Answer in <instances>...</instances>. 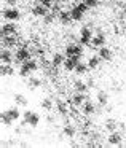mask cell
<instances>
[{
	"label": "cell",
	"instance_id": "cell-1",
	"mask_svg": "<svg viewBox=\"0 0 126 148\" xmlns=\"http://www.w3.org/2000/svg\"><path fill=\"white\" fill-rule=\"evenodd\" d=\"M37 69H39V64H37L34 59H29V61L23 62V67H21V70H19V75L21 77H29L30 72L37 70Z\"/></svg>",
	"mask_w": 126,
	"mask_h": 148
},
{
	"label": "cell",
	"instance_id": "cell-2",
	"mask_svg": "<svg viewBox=\"0 0 126 148\" xmlns=\"http://www.w3.org/2000/svg\"><path fill=\"white\" fill-rule=\"evenodd\" d=\"M39 121H40V116H39V113H34V112H26L24 113V124H29V126H32V127H35L37 124H39Z\"/></svg>",
	"mask_w": 126,
	"mask_h": 148
},
{
	"label": "cell",
	"instance_id": "cell-3",
	"mask_svg": "<svg viewBox=\"0 0 126 148\" xmlns=\"http://www.w3.org/2000/svg\"><path fill=\"white\" fill-rule=\"evenodd\" d=\"M80 58L81 56H69V58L64 61V69L69 70V72L75 70V67H77L78 62H80Z\"/></svg>",
	"mask_w": 126,
	"mask_h": 148
},
{
	"label": "cell",
	"instance_id": "cell-4",
	"mask_svg": "<svg viewBox=\"0 0 126 148\" xmlns=\"http://www.w3.org/2000/svg\"><path fill=\"white\" fill-rule=\"evenodd\" d=\"M3 18L8 21H18L21 18V13L16 10V8H8V10L3 11Z\"/></svg>",
	"mask_w": 126,
	"mask_h": 148
},
{
	"label": "cell",
	"instance_id": "cell-5",
	"mask_svg": "<svg viewBox=\"0 0 126 148\" xmlns=\"http://www.w3.org/2000/svg\"><path fill=\"white\" fill-rule=\"evenodd\" d=\"M91 40H93V34L88 27H83L81 29V35H80V43L81 45H90Z\"/></svg>",
	"mask_w": 126,
	"mask_h": 148
},
{
	"label": "cell",
	"instance_id": "cell-6",
	"mask_svg": "<svg viewBox=\"0 0 126 148\" xmlns=\"http://www.w3.org/2000/svg\"><path fill=\"white\" fill-rule=\"evenodd\" d=\"M83 54V49H81V46H78V45H69L67 48H65V56H81Z\"/></svg>",
	"mask_w": 126,
	"mask_h": 148
},
{
	"label": "cell",
	"instance_id": "cell-7",
	"mask_svg": "<svg viewBox=\"0 0 126 148\" xmlns=\"http://www.w3.org/2000/svg\"><path fill=\"white\" fill-rule=\"evenodd\" d=\"M30 59V53L27 51L26 48H19L18 49V53H16V62H26V61H29Z\"/></svg>",
	"mask_w": 126,
	"mask_h": 148
},
{
	"label": "cell",
	"instance_id": "cell-8",
	"mask_svg": "<svg viewBox=\"0 0 126 148\" xmlns=\"http://www.w3.org/2000/svg\"><path fill=\"white\" fill-rule=\"evenodd\" d=\"M46 10H48V7H45V5L39 3V5H34V8H32V13H34V16L43 18V16H46Z\"/></svg>",
	"mask_w": 126,
	"mask_h": 148
},
{
	"label": "cell",
	"instance_id": "cell-9",
	"mask_svg": "<svg viewBox=\"0 0 126 148\" xmlns=\"http://www.w3.org/2000/svg\"><path fill=\"white\" fill-rule=\"evenodd\" d=\"M2 37H7V35H13V34H16V26H14L13 23H8L5 24L3 27H2Z\"/></svg>",
	"mask_w": 126,
	"mask_h": 148
},
{
	"label": "cell",
	"instance_id": "cell-10",
	"mask_svg": "<svg viewBox=\"0 0 126 148\" xmlns=\"http://www.w3.org/2000/svg\"><path fill=\"white\" fill-rule=\"evenodd\" d=\"M91 45L94 46V48H102L104 45H105V37H104V34H97L96 37H93V40H91Z\"/></svg>",
	"mask_w": 126,
	"mask_h": 148
},
{
	"label": "cell",
	"instance_id": "cell-11",
	"mask_svg": "<svg viewBox=\"0 0 126 148\" xmlns=\"http://www.w3.org/2000/svg\"><path fill=\"white\" fill-rule=\"evenodd\" d=\"M109 143H110V145H120V143H121V134H120V132H116V131L110 132V135H109Z\"/></svg>",
	"mask_w": 126,
	"mask_h": 148
},
{
	"label": "cell",
	"instance_id": "cell-12",
	"mask_svg": "<svg viewBox=\"0 0 126 148\" xmlns=\"http://www.w3.org/2000/svg\"><path fill=\"white\" fill-rule=\"evenodd\" d=\"M2 45L5 48H11V46L16 45V38L13 35H7V37H2Z\"/></svg>",
	"mask_w": 126,
	"mask_h": 148
},
{
	"label": "cell",
	"instance_id": "cell-13",
	"mask_svg": "<svg viewBox=\"0 0 126 148\" xmlns=\"http://www.w3.org/2000/svg\"><path fill=\"white\" fill-rule=\"evenodd\" d=\"M59 21H61L62 24H65V26H69L74 19H72V14L69 13V11H61V13H59Z\"/></svg>",
	"mask_w": 126,
	"mask_h": 148
},
{
	"label": "cell",
	"instance_id": "cell-14",
	"mask_svg": "<svg viewBox=\"0 0 126 148\" xmlns=\"http://www.w3.org/2000/svg\"><path fill=\"white\" fill-rule=\"evenodd\" d=\"M74 86H75V91H77V92H86L88 88H90L88 83H85V81H81V80H77Z\"/></svg>",
	"mask_w": 126,
	"mask_h": 148
},
{
	"label": "cell",
	"instance_id": "cell-15",
	"mask_svg": "<svg viewBox=\"0 0 126 148\" xmlns=\"http://www.w3.org/2000/svg\"><path fill=\"white\" fill-rule=\"evenodd\" d=\"M70 102L74 103V105H83V102H85V92L75 94V96L70 99Z\"/></svg>",
	"mask_w": 126,
	"mask_h": 148
},
{
	"label": "cell",
	"instance_id": "cell-16",
	"mask_svg": "<svg viewBox=\"0 0 126 148\" xmlns=\"http://www.w3.org/2000/svg\"><path fill=\"white\" fill-rule=\"evenodd\" d=\"M101 61H102L101 56H93V58L88 61V67H90V69H97V67H99V64H101Z\"/></svg>",
	"mask_w": 126,
	"mask_h": 148
},
{
	"label": "cell",
	"instance_id": "cell-17",
	"mask_svg": "<svg viewBox=\"0 0 126 148\" xmlns=\"http://www.w3.org/2000/svg\"><path fill=\"white\" fill-rule=\"evenodd\" d=\"M99 56L104 59V61H110V59H112V51H110L109 48H105V46H102L101 51H99Z\"/></svg>",
	"mask_w": 126,
	"mask_h": 148
},
{
	"label": "cell",
	"instance_id": "cell-18",
	"mask_svg": "<svg viewBox=\"0 0 126 148\" xmlns=\"http://www.w3.org/2000/svg\"><path fill=\"white\" fill-rule=\"evenodd\" d=\"M64 61H65V59H64V56H62V54H59V53H58V54H54V56H53L51 65H53V67H59L61 64H64Z\"/></svg>",
	"mask_w": 126,
	"mask_h": 148
},
{
	"label": "cell",
	"instance_id": "cell-19",
	"mask_svg": "<svg viewBox=\"0 0 126 148\" xmlns=\"http://www.w3.org/2000/svg\"><path fill=\"white\" fill-rule=\"evenodd\" d=\"M94 112H96L94 103H91V102H85L83 103V113H85V115H93Z\"/></svg>",
	"mask_w": 126,
	"mask_h": 148
},
{
	"label": "cell",
	"instance_id": "cell-20",
	"mask_svg": "<svg viewBox=\"0 0 126 148\" xmlns=\"http://www.w3.org/2000/svg\"><path fill=\"white\" fill-rule=\"evenodd\" d=\"M70 14H72V19H74V21H81V18H83L85 13H83V11H81L78 7H75L74 10L70 11Z\"/></svg>",
	"mask_w": 126,
	"mask_h": 148
},
{
	"label": "cell",
	"instance_id": "cell-21",
	"mask_svg": "<svg viewBox=\"0 0 126 148\" xmlns=\"http://www.w3.org/2000/svg\"><path fill=\"white\" fill-rule=\"evenodd\" d=\"M0 59H2L3 64H10V62H11V53L8 51V49H3L2 54H0Z\"/></svg>",
	"mask_w": 126,
	"mask_h": 148
},
{
	"label": "cell",
	"instance_id": "cell-22",
	"mask_svg": "<svg viewBox=\"0 0 126 148\" xmlns=\"http://www.w3.org/2000/svg\"><path fill=\"white\" fill-rule=\"evenodd\" d=\"M0 73H2V77H7V75H13L14 70H13V67H10V64H5V65H2Z\"/></svg>",
	"mask_w": 126,
	"mask_h": 148
},
{
	"label": "cell",
	"instance_id": "cell-23",
	"mask_svg": "<svg viewBox=\"0 0 126 148\" xmlns=\"http://www.w3.org/2000/svg\"><path fill=\"white\" fill-rule=\"evenodd\" d=\"M97 102H99L101 105H107V102H109V96H107L105 92H97Z\"/></svg>",
	"mask_w": 126,
	"mask_h": 148
},
{
	"label": "cell",
	"instance_id": "cell-24",
	"mask_svg": "<svg viewBox=\"0 0 126 148\" xmlns=\"http://www.w3.org/2000/svg\"><path fill=\"white\" fill-rule=\"evenodd\" d=\"M116 126H118V123H116L115 119H107V121H105V127L109 129L110 132L116 131Z\"/></svg>",
	"mask_w": 126,
	"mask_h": 148
},
{
	"label": "cell",
	"instance_id": "cell-25",
	"mask_svg": "<svg viewBox=\"0 0 126 148\" xmlns=\"http://www.w3.org/2000/svg\"><path fill=\"white\" fill-rule=\"evenodd\" d=\"M14 102H16L18 105H27V99L23 94H14Z\"/></svg>",
	"mask_w": 126,
	"mask_h": 148
},
{
	"label": "cell",
	"instance_id": "cell-26",
	"mask_svg": "<svg viewBox=\"0 0 126 148\" xmlns=\"http://www.w3.org/2000/svg\"><path fill=\"white\" fill-rule=\"evenodd\" d=\"M88 69H90V67H88L86 64H83V62H78V65H77V67H75V72H77L78 75H83L85 72L88 70Z\"/></svg>",
	"mask_w": 126,
	"mask_h": 148
},
{
	"label": "cell",
	"instance_id": "cell-27",
	"mask_svg": "<svg viewBox=\"0 0 126 148\" xmlns=\"http://www.w3.org/2000/svg\"><path fill=\"white\" fill-rule=\"evenodd\" d=\"M27 86H29V89H35V88L40 86V80L39 78H30V80L27 81Z\"/></svg>",
	"mask_w": 126,
	"mask_h": 148
},
{
	"label": "cell",
	"instance_id": "cell-28",
	"mask_svg": "<svg viewBox=\"0 0 126 148\" xmlns=\"http://www.w3.org/2000/svg\"><path fill=\"white\" fill-rule=\"evenodd\" d=\"M2 123H3L5 126H10L11 123H13V119H11V116L8 115V112H3V113H2Z\"/></svg>",
	"mask_w": 126,
	"mask_h": 148
},
{
	"label": "cell",
	"instance_id": "cell-29",
	"mask_svg": "<svg viewBox=\"0 0 126 148\" xmlns=\"http://www.w3.org/2000/svg\"><path fill=\"white\" fill-rule=\"evenodd\" d=\"M56 107H58V112L61 113V115H67V112H69V110H67V105H65L64 102H61V100H59V102H58V105H56Z\"/></svg>",
	"mask_w": 126,
	"mask_h": 148
},
{
	"label": "cell",
	"instance_id": "cell-30",
	"mask_svg": "<svg viewBox=\"0 0 126 148\" xmlns=\"http://www.w3.org/2000/svg\"><path fill=\"white\" fill-rule=\"evenodd\" d=\"M8 115L11 116V119H19V116H21V115H19V110H18L16 107L8 110Z\"/></svg>",
	"mask_w": 126,
	"mask_h": 148
},
{
	"label": "cell",
	"instance_id": "cell-31",
	"mask_svg": "<svg viewBox=\"0 0 126 148\" xmlns=\"http://www.w3.org/2000/svg\"><path fill=\"white\" fill-rule=\"evenodd\" d=\"M64 134L67 135V137H74V135H75V129L72 127V126H65V127H64Z\"/></svg>",
	"mask_w": 126,
	"mask_h": 148
},
{
	"label": "cell",
	"instance_id": "cell-32",
	"mask_svg": "<svg viewBox=\"0 0 126 148\" xmlns=\"http://www.w3.org/2000/svg\"><path fill=\"white\" fill-rule=\"evenodd\" d=\"M42 108H45V110H51L53 108V102L50 99H45L42 102Z\"/></svg>",
	"mask_w": 126,
	"mask_h": 148
},
{
	"label": "cell",
	"instance_id": "cell-33",
	"mask_svg": "<svg viewBox=\"0 0 126 148\" xmlns=\"http://www.w3.org/2000/svg\"><path fill=\"white\" fill-rule=\"evenodd\" d=\"M85 3H86L90 8H94V7L99 5V0H85Z\"/></svg>",
	"mask_w": 126,
	"mask_h": 148
},
{
	"label": "cell",
	"instance_id": "cell-34",
	"mask_svg": "<svg viewBox=\"0 0 126 148\" xmlns=\"http://www.w3.org/2000/svg\"><path fill=\"white\" fill-rule=\"evenodd\" d=\"M77 7L80 8V10L83 11V13H86V11H88V8H90V7H88V5H86V3H85V2H83V3H78Z\"/></svg>",
	"mask_w": 126,
	"mask_h": 148
},
{
	"label": "cell",
	"instance_id": "cell-35",
	"mask_svg": "<svg viewBox=\"0 0 126 148\" xmlns=\"http://www.w3.org/2000/svg\"><path fill=\"white\" fill-rule=\"evenodd\" d=\"M37 3H42V5H45V7H51V0H37Z\"/></svg>",
	"mask_w": 126,
	"mask_h": 148
},
{
	"label": "cell",
	"instance_id": "cell-36",
	"mask_svg": "<svg viewBox=\"0 0 126 148\" xmlns=\"http://www.w3.org/2000/svg\"><path fill=\"white\" fill-rule=\"evenodd\" d=\"M53 19H54V14H46L45 16V23H53Z\"/></svg>",
	"mask_w": 126,
	"mask_h": 148
},
{
	"label": "cell",
	"instance_id": "cell-37",
	"mask_svg": "<svg viewBox=\"0 0 126 148\" xmlns=\"http://www.w3.org/2000/svg\"><path fill=\"white\" fill-rule=\"evenodd\" d=\"M70 115L74 116V118H77V116H78V112H77L75 108H70Z\"/></svg>",
	"mask_w": 126,
	"mask_h": 148
},
{
	"label": "cell",
	"instance_id": "cell-38",
	"mask_svg": "<svg viewBox=\"0 0 126 148\" xmlns=\"http://www.w3.org/2000/svg\"><path fill=\"white\" fill-rule=\"evenodd\" d=\"M18 0H7V5H16Z\"/></svg>",
	"mask_w": 126,
	"mask_h": 148
},
{
	"label": "cell",
	"instance_id": "cell-39",
	"mask_svg": "<svg viewBox=\"0 0 126 148\" xmlns=\"http://www.w3.org/2000/svg\"><path fill=\"white\" fill-rule=\"evenodd\" d=\"M93 81H94V80H90V81H88V86H90V88H93V86H94Z\"/></svg>",
	"mask_w": 126,
	"mask_h": 148
},
{
	"label": "cell",
	"instance_id": "cell-40",
	"mask_svg": "<svg viewBox=\"0 0 126 148\" xmlns=\"http://www.w3.org/2000/svg\"><path fill=\"white\" fill-rule=\"evenodd\" d=\"M54 2H59V0H54Z\"/></svg>",
	"mask_w": 126,
	"mask_h": 148
}]
</instances>
